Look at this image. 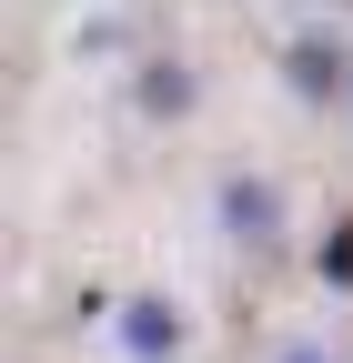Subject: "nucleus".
<instances>
[{
	"label": "nucleus",
	"instance_id": "obj_2",
	"mask_svg": "<svg viewBox=\"0 0 353 363\" xmlns=\"http://www.w3.org/2000/svg\"><path fill=\"white\" fill-rule=\"evenodd\" d=\"M202 222L232 262H283L293 252V182L273 162H212L202 172Z\"/></svg>",
	"mask_w": 353,
	"mask_h": 363
},
{
	"label": "nucleus",
	"instance_id": "obj_4",
	"mask_svg": "<svg viewBox=\"0 0 353 363\" xmlns=\"http://www.w3.org/2000/svg\"><path fill=\"white\" fill-rule=\"evenodd\" d=\"M121 121L131 131H192L202 121V101H212V71L192 61V51H172V40H142V51L121 61Z\"/></svg>",
	"mask_w": 353,
	"mask_h": 363
},
{
	"label": "nucleus",
	"instance_id": "obj_6",
	"mask_svg": "<svg viewBox=\"0 0 353 363\" xmlns=\"http://www.w3.org/2000/svg\"><path fill=\"white\" fill-rule=\"evenodd\" d=\"M252 363H343V343L333 333H262Z\"/></svg>",
	"mask_w": 353,
	"mask_h": 363
},
{
	"label": "nucleus",
	"instance_id": "obj_3",
	"mask_svg": "<svg viewBox=\"0 0 353 363\" xmlns=\"http://www.w3.org/2000/svg\"><path fill=\"white\" fill-rule=\"evenodd\" d=\"M202 323L172 283H121L101 303V363H192Z\"/></svg>",
	"mask_w": 353,
	"mask_h": 363
},
{
	"label": "nucleus",
	"instance_id": "obj_1",
	"mask_svg": "<svg viewBox=\"0 0 353 363\" xmlns=\"http://www.w3.org/2000/svg\"><path fill=\"white\" fill-rule=\"evenodd\" d=\"M262 71L273 91L313 121H353V11H323V0H273V21H262Z\"/></svg>",
	"mask_w": 353,
	"mask_h": 363
},
{
	"label": "nucleus",
	"instance_id": "obj_5",
	"mask_svg": "<svg viewBox=\"0 0 353 363\" xmlns=\"http://www.w3.org/2000/svg\"><path fill=\"white\" fill-rule=\"evenodd\" d=\"M303 272L323 283V303H353V202H323L313 242H303Z\"/></svg>",
	"mask_w": 353,
	"mask_h": 363
}]
</instances>
